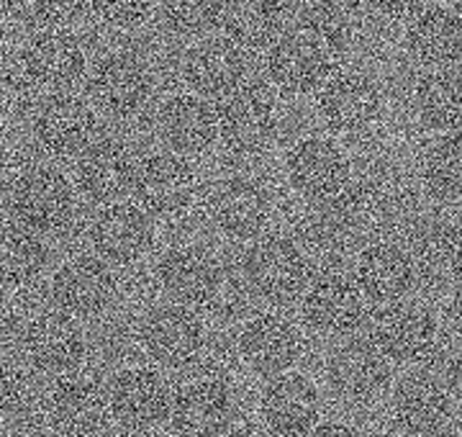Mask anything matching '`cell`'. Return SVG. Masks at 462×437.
Wrapping results in <instances>:
<instances>
[{
	"label": "cell",
	"instance_id": "obj_36",
	"mask_svg": "<svg viewBox=\"0 0 462 437\" xmlns=\"http://www.w3.org/2000/svg\"><path fill=\"white\" fill-rule=\"evenodd\" d=\"M224 3H208V0H175L160 8L162 26L172 36L180 39H203L224 21Z\"/></svg>",
	"mask_w": 462,
	"mask_h": 437
},
{
	"label": "cell",
	"instance_id": "obj_3",
	"mask_svg": "<svg viewBox=\"0 0 462 437\" xmlns=\"http://www.w3.org/2000/svg\"><path fill=\"white\" fill-rule=\"evenodd\" d=\"M218 139L236 154H257L273 144L281 126V108L273 88L263 80H247L216 106Z\"/></svg>",
	"mask_w": 462,
	"mask_h": 437
},
{
	"label": "cell",
	"instance_id": "obj_24",
	"mask_svg": "<svg viewBox=\"0 0 462 437\" xmlns=\"http://www.w3.org/2000/svg\"><path fill=\"white\" fill-rule=\"evenodd\" d=\"M90 245L108 265H134L154 245V221L136 203L103 206L88 227Z\"/></svg>",
	"mask_w": 462,
	"mask_h": 437
},
{
	"label": "cell",
	"instance_id": "obj_7",
	"mask_svg": "<svg viewBox=\"0 0 462 437\" xmlns=\"http://www.w3.org/2000/svg\"><path fill=\"white\" fill-rule=\"evenodd\" d=\"M288 183L303 201L327 206L342 199L352 185L346 152L327 136H303L285 154Z\"/></svg>",
	"mask_w": 462,
	"mask_h": 437
},
{
	"label": "cell",
	"instance_id": "obj_45",
	"mask_svg": "<svg viewBox=\"0 0 462 437\" xmlns=\"http://www.w3.org/2000/svg\"><path fill=\"white\" fill-rule=\"evenodd\" d=\"M383 437H413V435H409V432H403V430H398L396 424H393V427H391V430H388V432H385V435Z\"/></svg>",
	"mask_w": 462,
	"mask_h": 437
},
{
	"label": "cell",
	"instance_id": "obj_9",
	"mask_svg": "<svg viewBox=\"0 0 462 437\" xmlns=\"http://www.w3.org/2000/svg\"><path fill=\"white\" fill-rule=\"evenodd\" d=\"M300 314L319 335L349 337L367 321V302L352 275L324 270L303 291Z\"/></svg>",
	"mask_w": 462,
	"mask_h": 437
},
{
	"label": "cell",
	"instance_id": "obj_4",
	"mask_svg": "<svg viewBox=\"0 0 462 437\" xmlns=\"http://www.w3.org/2000/svg\"><path fill=\"white\" fill-rule=\"evenodd\" d=\"M367 339L388 363L424 366L439 348V320L427 303L398 302L375 314Z\"/></svg>",
	"mask_w": 462,
	"mask_h": 437
},
{
	"label": "cell",
	"instance_id": "obj_40",
	"mask_svg": "<svg viewBox=\"0 0 462 437\" xmlns=\"http://www.w3.org/2000/svg\"><path fill=\"white\" fill-rule=\"evenodd\" d=\"M445 388L449 391L452 402L462 404V348L447 360Z\"/></svg>",
	"mask_w": 462,
	"mask_h": 437
},
{
	"label": "cell",
	"instance_id": "obj_38",
	"mask_svg": "<svg viewBox=\"0 0 462 437\" xmlns=\"http://www.w3.org/2000/svg\"><path fill=\"white\" fill-rule=\"evenodd\" d=\"M26 402V378L23 373L0 358V422L8 420L23 409Z\"/></svg>",
	"mask_w": 462,
	"mask_h": 437
},
{
	"label": "cell",
	"instance_id": "obj_26",
	"mask_svg": "<svg viewBox=\"0 0 462 437\" xmlns=\"http://www.w3.org/2000/svg\"><path fill=\"white\" fill-rule=\"evenodd\" d=\"M416 275L419 270L409 247L393 239H375L360 250L352 278L365 302L393 306L398 302H406V296L416 286Z\"/></svg>",
	"mask_w": 462,
	"mask_h": 437
},
{
	"label": "cell",
	"instance_id": "obj_17",
	"mask_svg": "<svg viewBox=\"0 0 462 437\" xmlns=\"http://www.w3.org/2000/svg\"><path fill=\"white\" fill-rule=\"evenodd\" d=\"M234 420V394L226 381L200 376L172 391L170 430L175 437H224Z\"/></svg>",
	"mask_w": 462,
	"mask_h": 437
},
{
	"label": "cell",
	"instance_id": "obj_37",
	"mask_svg": "<svg viewBox=\"0 0 462 437\" xmlns=\"http://www.w3.org/2000/svg\"><path fill=\"white\" fill-rule=\"evenodd\" d=\"M154 5L149 3H93L88 5V14L100 21L103 26L114 29H136L152 16Z\"/></svg>",
	"mask_w": 462,
	"mask_h": 437
},
{
	"label": "cell",
	"instance_id": "obj_23",
	"mask_svg": "<svg viewBox=\"0 0 462 437\" xmlns=\"http://www.w3.org/2000/svg\"><path fill=\"white\" fill-rule=\"evenodd\" d=\"M260 414L275 437H309L321 422V394L303 373H281L264 384Z\"/></svg>",
	"mask_w": 462,
	"mask_h": 437
},
{
	"label": "cell",
	"instance_id": "obj_28",
	"mask_svg": "<svg viewBox=\"0 0 462 437\" xmlns=\"http://www.w3.org/2000/svg\"><path fill=\"white\" fill-rule=\"evenodd\" d=\"M47 417L62 437H96L111 420L108 394L88 376H65L50 388Z\"/></svg>",
	"mask_w": 462,
	"mask_h": 437
},
{
	"label": "cell",
	"instance_id": "obj_34",
	"mask_svg": "<svg viewBox=\"0 0 462 437\" xmlns=\"http://www.w3.org/2000/svg\"><path fill=\"white\" fill-rule=\"evenodd\" d=\"M50 265V247L32 229L8 221L0 227V284L8 288L32 286Z\"/></svg>",
	"mask_w": 462,
	"mask_h": 437
},
{
	"label": "cell",
	"instance_id": "obj_14",
	"mask_svg": "<svg viewBox=\"0 0 462 437\" xmlns=\"http://www.w3.org/2000/svg\"><path fill=\"white\" fill-rule=\"evenodd\" d=\"M88 70L83 42L69 29H39L21 47V72L42 90L65 93Z\"/></svg>",
	"mask_w": 462,
	"mask_h": 437
},
{
	"label": "cell",
	"instance_id": "obj_41",
	"mask_svg": "<svg viewBox=\"0 0 462 437\" xmlns=\"http://www.w3.org/2000/svg\"><path fill=\"white\" fill-rule=\"evenodd\" d=\"M309 437H365V432L360 427L349 424V422L342 420H329V422H319L316 430Z\"/></svg>",
	"mask_w": 462,
	"mask_h": 437
},
{
	"label": "cell",
	"instance_id": "obj_15",
	"mask_svg": "<svg viewBox=\"0 0 462 437\" xmlns=\"http://www.w3.org/2000/svg\"><path fill=\"white\" fill-rule=\"evenodd\" d=\"M324 376L331 394L352 406L378 402L391 388V363L370 339H346L337 345L327 358Z\"/></svg>",
	"mask_w": 462,
	"mask_h": 437
},
{
	"label": "cell",
	"instance_id": "obj_11",
	"mask_svg": "<svg viewBox=\"0 0 462 437\" xmlns=\"http://www.w3.org/2000/svg\"><path fill=\"white\" fill-rule=\"evenodd\" d=\"M144 353L162 368H188L206 348V324L199 311L178 303H160L142 320Z\"/></svg>",
	"mask_w": 462,
	"mask_h": 437
},
{
	"label": "cell",
	"instance_id": "obj_21",
	"mask_svg": "<svg viewBox=\"0 0 462 437\" xmlns=\"http://www.w3.org/2000/svg\"><path fill=\"white\" fill-rule=\"evenodd\" d=\"M391 417L413 437H437L455 417V402L445 381L427 370H411L391 391Z\"/></svg>",
	"mask_w": 462,
	"mask_h": 437
},
{
	"label": "cell",
	"instance_id": "obj_6",
	"mask_svg": "<svg viewBox=\"0 0 462 437\" xmlns=\"http://www.w3.org/2000/svg\"><path fill=\"white\" fill-rule=\"evenodd\" d=\"M132 193L136 206L152 218H178L199 201L200 178L180 154L154 152L139 160Z\"/></svg>",
	"mask_w": 462,
	"mask_h": 437
},
{
	"label": "cell",
	"instance_id": "obj_47",
	"mask_svg": "<svg viewBox=\"0 0 462 437\" xmlns=\"http://www.w3.org/2000/svg\"><path fill=\"white\" fill-rule=\"evenodd\" d=\"M0 437H11V435H5V432H0Z\"/></svg>",
	"mask_w": 462,
	"mask_h": 437
},
{
	"label": "cell",
	"instance_id": "obj_10",
	"mask_svg": "<svg viewBox=\"0 0 462 437\" xmlns=\"http://www.w3.org/2000/svg\"><path fill=\"white\" fill-rule=\"evenodd\" d=\"M118 281L96 255H75L51 275V299L69 320H96L114 306Z\"/></svg>",
	"mask_w": 462,
	"mask_h": 437
},
{
	"label": "cell",
	"instance_id": "obj_32",
	"mask_svg": "<svg viewBox=\"0 0 462 437\" xmlns=\"http://www.w3.org/2000/svg\"><path fill=\"white\" fill-rule=\"evenodd\" d=\"M409 253L416 270L442 284L462 286V224L447 218H430L413 227L409 235Z\"/></svg>",
	"mask_w": 462,
	"mask_h": 437
},
{
	"label": "cell",
	"instance_id": "obj_12",
	"mask_svg": "<svg viewBox=\"0 0 462 437\" xmlns=\"http://www.w3.org/2000/svg\"><path fill=\"white\" fill-rule=\"evenodd\" d=\"M90 98L106 114L129 118L139 114L152 98L154 75L147 60L134 51H111L103 54L88 75Z\"/></svg>",
	"mask_w": 462,
	"mask_h": 437
},
{
	"label": "cell",
	"instance_id": "obj_5",
	"mask_svg": "<svg viewBox=\"0 0 462 437\" xmlns=\"http://www.w3.org/2000/svg\"><path fill=\"white\" fill-rule=\"evenodd\" d=\"M16 224L36 235L62 232L75 217V188L62 170L36 165L23 170L8 191Z\"/></svg>",
	"mask_w": 462,
	"mask_h": 437
},
{
	"label": "cell",
	"instance_id": "obj_20",
	"mask_svg": "<svg viewBox=\"0 0 462 437\" xmlns=\"http://www.w3.org/2000/svg\"><path fill=\"white\" fill-rule=\"evenodd\" d=\"M98 114L93 106L72 93H54L36 108L33 139L50 157H80L96 139Z\"/></svg>",
	"mask_w": 462,
	"mask_h": 437
},
{
	"label": "cell",
	"instance_id": "obj_33",
	"mask_svg": "<svg viewBox=\"0 0 462 437\" xmlns=\"http://www.w3.org/2000/svg\"><path fill=\"white\" fill-rule=\"evenodd\" d=\"M413 106L421 124L439 135L462 132V72L431 70L419 78L413 90Z\"/></svg>",
	"mask_w": 462,
	"mask_h": 437
},
{
	"label": "cell",
	"instance_id": "obj_43",
	"mask_svg": "<svg viewBox=\"0 0 462 437\" xmlns=\"http://www.w3.org/2000/svg\"><path fill=\"white\" fill-rule=\"evenodd\" d=\"M447 317H449L452 330L462 337V286L455 288V293L449 299V306H447Z\"/></svg>",
	"mask_w": 462,
	"mask_h": 437
},
{
	"label": "cell",
	"instance_id": "obj_16",
	"mask_svg": "<svg viewBox=\"0 0 462 437\" xmlns=\"http://www.w3.org/2000/svg\"><path fill=\"white\" fill-rule=\"evenodd\" d=\"M108 409L124 430L149 432L167 422L172 391L160 370L132 366L118 370L106 388Z\"/></svg>",
	"mask_w": 462,
	"mask_h": 437
},
{
	"label": "cell",
	"instance_id": "obj_39",
	"mask_svg": "<svg viewBox=\"0 0 462 437\" xmlns=\"http://www.w3.org/2000/svg\"><path fill=\"white\" fill-rule=\"evenodd\" d=\"M21 320H18L16 309L11 303L0 302V350H5L8 345H14L21 337Z\"/></svg>",
	"mask_w": 462,
	"mask_h": 437
},
{
	"label": "cell",
	"instance_id": "obj_30",
	"mask_svg": "<svg viewBox=\"0 0 462 437\" xmlns=\"http://www.w3.org/2000/svg\"><path fill=\"white\" fill-rule=\"evenodd\" d=\"M406 47L421 65L447 70L462 60V16L445 5H419L406 18Z\"/></svg>",
	"mask_w": 462,
	"mask_h": 437
},
{
	"label": "cell",
	"instance_id": "obj_18",
	"mask_svg": "<svg viewBox=\"0 0 462 437\" xmlns=\"http://www.w3.org/2000/svg\"><path fill=\"white\" fill-rule=\"evenodd\" d=\"M21 350L33 368L65 378L85 363L88 339L78 321L62 311H42L21 327Z\"/></svg>",
	"mask_w": 462,
	"mask_h": 437
},
{
	"label": "cell",
	"instance_id": "obj_22",
	"mask_svg": "<svg viewBox=\"0 0 462 437\" xmlns=\"http://www.w3.org/2000/svg\"><path fill=\"white\" fill-rule=\"evenodd\" d=\"M236 350L242 360L260 376H281L296 366L303 355V332L293 320L278 311H263L249 317L239 337Z\"/></svg>",
	"mask_w": 462,
	"mask_h": 437
},
{
	"label": "cell",
	"instance_id": "obj_29",
	"mask_svg": "<svg viewBox=\"0 0 462 437\" xmlns=\"http://www.w3.org/2000/svg\"><path fill=\"white\" fill-rule=\"evenodd\" d=\"M157 132L172 154H200L218 142L216 106L193 93L170 96L157 111Z\"/></svg>",
	"mask_w": 462,
	"mask_h": 437
},
{
	"label": "cell",
	"instance_id": "obj_35",
	"mask_svg": "<svg viewBox=\"0 0 462 437\" xmlns=\"http://www.w3.org/2000/svg\"><path fill=\"white\" fill-rule=\"evenodd\" d=\"M421 181L442 201L462 199V132L439 135L421 157Z\"/></svg>",
	"mask_w": 462,
	"mask_h": 437
},
{
	"label": "cell",
	"instance_id": "obj_31",
	"mask_svg": "<svg viewBox=\"0 0 462 437\" xmlns=\"http://www.w3.org/2000/svg\"><path fill=\"white\" fill-rule=\"evenodd\" d=\"M296 14L288 3H231L224 11L221 29L234 47L245 54L267 51L285 32L288 18Z\"/></svg>",
	"mask_w": 462,
	"mask_h": 437
},
{
	"label": "cell",
	"instance_id": "obj_27",
	"mask_svg": "<svg viewBox=\"0 0 462 437\" xmlns=\"http://www.w3.org/2000/svg\"><path fill=\"white\" fill-rule=\"evenodd\" d=\"M249 60L252 57L234 47L226 36L200 39L182 60V78L190 88L188 93L200 96L206 101L226 98L231 90L252 80Z\"/></svg>",
	"mask_w": 462,
	"mask_h": 437
},
{
	"label": "cell",
	"instance_id": "obj_25",
	"mask_svg": "<svg viewBox=\"0 0 462 437\" xmlns=\"http://www.w3.org/2000/svg\"><path fill=\"white\" fill-rule=\"evenodd\" d=\"M139 160L118 136H98L78 157L75 185L88 201L111 206L132 193Z\"/></svg>",
	"mask_w": 462,
	"mask_h": 437
},
{
	"label": "cell",
	"instance_id": "obj_44",
	"mask_svg": "<svg viewBox=\"0 0 462 437\" xmlns=\"http://www.w3.org/2000/svg\"><path fill=\"white\" fill-rule=\"evenodd\" d=\"M5 163H8V144H5V136L0 135V172L5 170Z\"/></svg>",
	"mask_w": 462,
	"mask_h": 437
},
{
	"label": "cell",
	"instance_id": "obj_46",
	"mask_svg": "<svg viewBox=\"0 0 462 437\" xmlns=\"http://www.w3.org/2000/svg\"><path fill=\"white\" fill-rule=\"evenodd\" d=\"M96 437H121V435H114V432H100V435Z\"/></svg>",
	"mask_w": 462,
	"mask_h": 437
},
{
	"label": "cell",
	"instance_id": "obj_42",
	"mask_svg": "<svg viewBox=\"0 0 462 437\" xmlns=\"http://www.w3.org/2000/svg\"><path fill=\"white\" fill-rule=\"evenodd\" d=\"M224 437H275L273 432H267V427L260 422H239V424H231L229 432Z\"/></svg>",
	"mask_w": 462,
	"mask_h": 437
},
{
	"label": "cell",
	"instance_id": "obj_19",
	"mask_svg": "<svg viewBox=\"0 0 462 437\" xmlns=\"http://www.w3.org/2000/svg\"><path fill=\"white\" fill-rule=\"evenodd\" d=\"M270 214V193L257 178L229 175L221 178L208 193L211 224L221 235L236 242H254L257 237H263Z\"/></svg>",
	"mask_w": 462,
	"mask_h": 437
},
{
	"label": "cell",
	"instance_id": "obj_1",
	"mask_svg": "<svg viewBox=\"0 0 462 437\" xmlns=\"http://www.w3.org/2000/svg\"><path fill=\"white\" fill-rule=\"evenodd\" d=\"M349 47L346 18L331 5H309L296 26L264 51V72L285 96H314L342 65Z\"/></svg>",
	"mask_w": 462,
	"mask_h": 437
},
{
	"label": "cell",
	"instance_id": "obj_8",
	"mask_svg": "<svg viewBox=\"0 0 462 437\" xmlns=\"http://www.w3.org/2000/svg\"><path fill=\"white\" fill-rule=\"evenodd\" d=\"M383 93L378 83L360 70L339 68L314 93L319 118L337 135H363L383 116Z\"/></svg>",
	"mask_w": 462,
	"mask_h": 437
},
{
	"label": "cell",
	"instance_id": "obj_13",
	"mask_svg": "<svg viewBox=\"0 0 462 437\" xmlns=\"http://www.w3.org/2000/svg\"><path fill=\"white\" fill-rule=\"evenodd\" d=\"M157 284L170 303L185 309H206L224 288V273L214 255L199 245H175L157 260Z\"/></svg>",
	"mask_w": 462,
	"mask_h": 437
},
{
	"label": "cell",
	"instance_id": "obj_2",
	"mask_svg": "<svg viewBox=\"0 0 462 437\" xmlns=\"http://www.w3.org/2000/svg\"><path fill=\"white\" fill-rule=\"evenodd\" d=\"M245 286L257 302L291 306L300 302L311 281V265L303 247L291 237H257L242 257Z\"/></svg>",
	"mask_w": 462,
	"mask_h": 437
}]
</instances>
